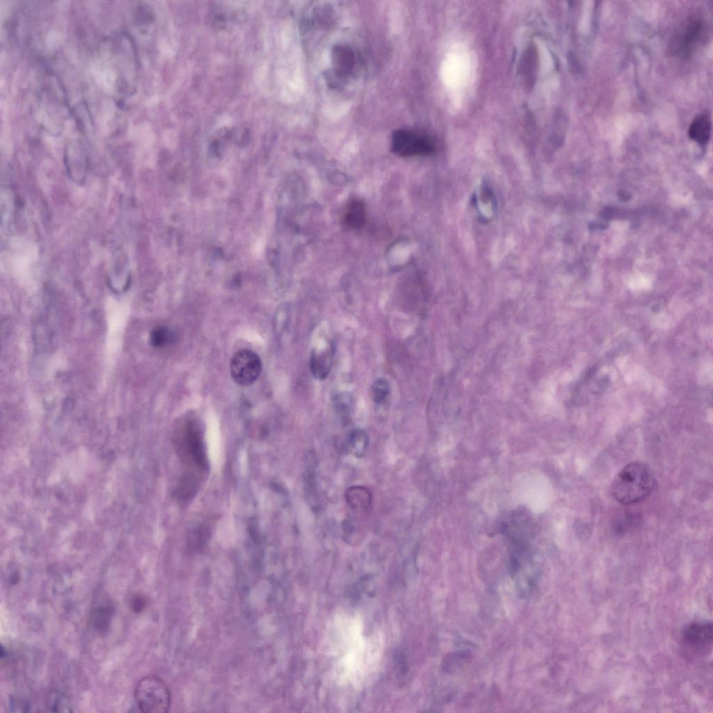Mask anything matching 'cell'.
<instances>
[{
	"label": "cell",
	"instance_id": "6da1fadb",
	"mask_svg": "<svg viewBox=\"0 0 713 713\" xmlns=\"http://www.w3.org/2000/svg\"><path fill=\"white\" fill-rule=\"evenodd\" d=\"M655 486L649 468L641 462H633L617 475L612 485L615 500L623 505L639 503L648 498Z\"/></svg>",
	"mask_w": 713,
	"mask_h": 713
},
{
	"label": "cell",
	"instance_id": "7a4b0ae2",
	"mask_svg": "<svg viewBox=\"0 0 713 713\" xmlns=\"http://www.w3.org/2000/svg\"><path fill=\"white\" fill-rule=\"evenodd\" d=\"M174 439L176 452L188 468L185 474L202 479L208 471V459L199 424L195 420L185 421L177 429Z\"/></svg>",
	"mask_w": 713,
	"mask_h": 713
},
{
	"label": "cell",
	"instance_id": "3957f363",
	"mask_svg": "<svg viewBox=\"0 0 713 713\" xmlns=\"http://www.w3.org/2000/svg\"><path fill=\"white\" fill-rule=\"evenodd\" d=\"M710 28L707 21L699 16L689 17L677 30L670 43L673 56L690 58L708 39Z\"/></svg>",
	"mask_w": 713,
	"mask_h": 713
},
{
	"label": "cell",
	"instance_id": "277c9868",
	"mask_svg": "<svg viewBox=\"0 0 713 713\" xmlns=\"http://www.w3.org/2000/svg\"><path fill=\"white\" fill-rule=\"evenodd\" d=\"M135 699L139 709L146 713L169 712L172 695L164 681L155 676L142 679L136 685Z\"/></svg>",
	"mask_w": 713,
	"mask_h": 713
},
{
	"label": "cell",
	"instance_id": "5b68a950",
	"mask_svg": "<svg viewBox=\"0 0 713 713\" xmlns=\"http://www.w3.org/2000/svg\"><path fill=\"white\" fill-rule=\"evenodd\" d=\"M393 151L401 157L426 156L435 151L432 142L425 135L408 129L394 132L391 140Z\"/></svg>",
	"mask_w": 713,
	"mask_h": 713
},
{
	"label": "cell",
	"instance_id": "8992f818",
	"mask_svg": "<svg viewBox=\"0 0 713 713\" xmlns=\"http://www.w3.org/2000/svg\"><path fill=\"white\" fill-rule=\"evenodd\" d=\"M233 380L242 386L254 383L262 371V363L259 356L250 350H241L233 357L231 366Z\"/></svg>",
	"mask_w": 713,
	"mask_h": 713
},
{
	"label": "cell",
	"instance_id": "52a82bcc",
	"mask_svg": "<svg viewBox=\"0 0 713 713\" xmlns=\"http://www.w3.org/2000/svg\"><path fill=\"white\" fill-rule=\"evenodd\" d=\"M713 638L712 624L710 622H698L685 626L682 639L685 646L693 652L703 654L712 646Z\"/></svg>",
	"mask_w": 713,
	"mask_h": 713
},
{
	"label": "cell",
	"instance_id": "ba28073f",
	"mask_svg": "<svg viewBox=\"0 0 713 713\" xmlns=\"http://www.w3.org/2000/svg\"><path fill=\"white\" fill-rule=\"evenodd\" d=\"M334 359L333 346L321 349H314L310 358V369L313 375L317 380H325L330 374Z\"/></svg>",
	"mask_w": 713,
	"mask_h": 713
},
{
	"label": "cell",
	"instance_id": "9c48e42d",
	"mask_svg": "<svg viewBox=\"0 0 713 713\" xmlns=\"http://www.w3.org/2000/svg\"><path fill=\"white\" fill-rule=\"evenodd\" d=\"M113 615L112 603L106 598L101 599L96 603L91 614L93 628L99 634L105 633L111 627Z\"/></svg>",
	"mask_w": 713,
	"mask_h": 713
},
{
	"label": "cell",
	"instance_id": "30bf717a",
	"mask_svg": "<svg viewBox=\"0 0 713 713\" xmlns=\"http://www.w3.org/2000/svg\"><path fill=\"white\" fill-rule=\"evenodd\" d=\"M366 221V208L362 201L351 199L347 204L343 217L344 226L351 230L362 229Z\"/></svg>",
	"mask_w": 713,
	"mask_h": 713
},
{
	"label": "cell",
	"instance_id": "8fae6325",
	"mask_svg": "<svg viewBox=\"0 0 713 713\" xmlns=\"http://www.w3.org/2000/svg\"><path fill=\"white\" fill-rule=\"evenodd\" d=\"M712 123L707 114H700L694 118L688 129V136L694 142L706 144L711 136Z\"/></svg>",
	"mask_w": 713,
	"mask_h": 713
},
{
	"label": "cell",
	"instance_id": "7c38bea8",
	"mask_svg": "<svg viewBox=\"0 0 713 713\" xmlns=\"http://www.w3.org/2000/svg\"><path fill=\"white\" fill-rule=\"evenodd\" d=\"M346 500L351 509L358 512H364L370 508L372 497L371 492L366 487L353 486L347 490Z\"/></svg>",
	"mask_w": 713,
	"mask_h": 713
},
{
	"label": "cell",
	"instance_id": "4fadbf2b",
	"mask_svg": "<svg viewBox=\"0 0 713 713\" xmlns=\"http://www.w3.org/2000/svg\"><path fill=\"white\" fill-rule=\"evenodd\" d=\"M334 63L337 71L341 75L351 73L355 67V54L349 47L344 45L337 46L335 48Z\"/></svg>",
	"mask_w": 713,
	"mask_h": 713
},
{
	"label": "cell",
	"instance_id": "5bb4252c",
	"mask_svg": "<svg viewBox=\"0 0 713 713\" xmlns=\"http://www.w3.org/2000/svg\"><path fill=\"white\" fill-rule=\"evenodd\" d=\"M46 707L50 712H72V705L69 697L63 692L53 690L46 697Z\"/></svg>",
	"mask_w": 713,
	"mask_h": 713
},
{
	"label": "cell",
	"instance_id": "9a60e30c",
	"mask_svg": "<svg viewBox=\"0 0 713 713\" xmlns=\"http://www.w3.org/2000/svg\"><path fill=\"white\" fill-rule=\"evenodd\" d=\"M348 445L351 452L356 456H362L369 445V437L362 429L353 430L348 438Z\"/></svg>",
	"mask_w": 713,
	"mask_h": 713
},
{
	"label": "cell",
	"instance_id": "2e32d148",
	"mask_svg": "<svg viewBox=\"0 0 713 713\" xmlns=\"http://www.w3.org/2000/svg\"><path fill=\"white\" fill-rule=\"evenodd\" d=\"M175 341L174 334L166 327L159 326L153 329L150 334V343L156 349L168 347Z\"/></svg>",
	"mask_w": 713,
	"mask_h": 713
},
{
	"label": "cell",
	"instance_id": "e0dca14e",
	"mask_svg": "<svg viewBox=\"0 0 713 713\" xmlns=\"http://www.w3.org/2000/svg\"><path fill=\"white\" fill-rule=\"evenodd\" d=\"M372 397L373 402L377 405L385 404L391 397V386L386 378H377L372 386Z\"/></svg>",
	"mask_w": 713,
	"mask_h": 713
},
{
	"label": "cell",
	"instance_id": "ac0fdd59",
	"mask_svg": "<svg viewBox=\"0 0 713 713\" xmlns=\"http://www.w3.org/2000/svg\"><path fill=\"white\" fill-rule=\"evenodd\" d=\"M209 536L208 526L201 525L195 528L190 534L188 544L193 551L201 550L206 544Z\"/></svg>",
	"mask_w": 713,
	"mask_h": 713
},
{
	"label": "cell",
	"instance_id": "d6986e66",
	"mask_svg": "<svg viewBox=\"0 0 713 713\" xmlns=\"http://www.w3.org/2000/svg\"><path fill=\"white\" fill-rule=\"evenodd\" d=\"M335 404L338 411L342 414H347L350 412L352 406V399L347 394H341L336 397Z\"/></svg>",
	"mask_w": 713,
	"mask_h": 713
},
{
	"label": "cell",
	"instance_id": "ffe728a7",
	"mask_svg": "<svg viewBox=\"0 0 713 713\" xmlns=\"http://www.w3.org/2000/svg\"><path fill=\"white\" fill-rule=\"evenodd\" d=\"M147 606L146 598L140 594L135 595L131 601V607L136 614L142 613Z\"/></svg>",
	"mask_w": 713,
	"mask_h": 713
}]
</instances>
